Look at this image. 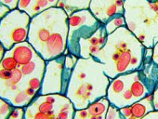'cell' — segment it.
Segmentation results:
<instances>
[{"mask_svg": "<svg viewBox=\"0 0 158 119\" xmlns=\"http://www.w3.org/2000/svg\"><path fill=\"white\" fill-rule=\"evenodd\" d=\"M145 48L125 26L108 35L105 45L93 58L104 65L105 75L113 79L120 75L141 70Z\"/></svg>", "mask_w": 158, "mask_h": 119, "instance_id": "6da1fadb", "label": "cell"}, {"mask_svg": "<svg viewBox=\"0 0 158 119\" xmlns=\"http://www.w3.org/2000/svg\"><path fill=\"white\" fill-rule=\"evenodd\" d=\"M103 68L104 65L93 57L78 58L65 94L75 110L86 109L92 102L106 97L111 79Z\"/></svg>", "mask_w": 158, "mask_h": 119, "instance_id": "7a4b0ae2", "label": "cell"}, {"mask_svg": "<svg viewBox=\"0 0 158 119\" xmlns=\"http://www.w3.org/2000/svg\"><path fill=\"white\" fill-rule=\"evenodd\" d=\"M127 28L146 47L158 43V0H125Z\"/></svg>", "mask_w": 158, "mask_h": 119, "instance_id": "3957f363", "label": "cell"}, {"mask_svg": "<svg viewBox=\"0 0 158 119\" xmlns=\"http://www.w3.org/2000/svg\"><path fill=\"white\" fill-rule=\"evenodd\" d=\"M77 60L78 57L71 53H67L46 62L39 94L65 95L73 68L74 67Z\"/></svg>", "mask_w": 158, "mask_h": 119, "instance_id": "277c9868", "label": "cell"}, {"mask_svg": "<svg viewBox=\"0 0 158 119\" xmlns=\"http://www.w3.org/2000/svg\"><path fill=\"white\" fill-rule=\"evenodd\" d=\"M101 23L89 10H83L68 16L67 49L69 53L79 58V40L90 37L101 26Z\"/></svg>", "mask_w": 158, "mask_h": 119, "instance_id": "5b68a950", "label": "cell"}, {"mask_svg": "<svg viewBox=\"0 0 158 119\" xmlns=\"http://www.w3.org/2000/svg\"><path fill=\"white\" fill-rule=\"evenodd\" d=\"M31 17L18 9L10 10L0 20V42L6 50L13 46L27 41Z\"/></svg>", "mask_w": 158, "mask_h": 119, "instance_id": "8992f818", "label": "cell"}, {"mask_svg": "<svg viewBox=\"0 0 158 119\" xmlns=\"http://www.w3.org/2000/svg\"><path fill=\"white\" fill-rule=\"evenodd\" d=\"M125 0H91L89 10L102 24L114 17L124 15Z\"/></svg>", "mask_w": 158, "mask_h": 119, "instance_id": "52a82bcc", "label": "cell"}, {"mask_svg": "<svg viewBox=\"0 0 158 119\" xmlns=\"http://www.w3.org/2000/svg\"><path fill=\"white\" fill-rule=\"evenodd\" d=\"M108 34L102 24L90 37L79 40V58L88 59L94 57L105 45Z\"/></svg>", "mask_w": 158, "mask_h": 119, "instance_id": "ba28073f", "label": "cell"}, {"mask_svg": "<svg viewBox=\"0 0 158 119\" xmlns=\"http://www.w3.org/2000/svg\"><path fill=\"white\" fill-rule=\"evenodd\" d=\"M10 51L17 62L18 67L27 64L39 55L28 41L16 44L11 49H10Z\"/></svg>", "mask_w": 158, "mask_h": 119, "instance_id": "9c48e42d", "label": "cell"}, {"mask_svg": "<svg viewBox=\"0 0 158 119\" xmlns=\"http://www.w3.org/2000/svg\"><path fill=\"white\" fill-rule=\"evenodd\" d=\"M130 107H131L132 115L137 117L138 119H141L150 112L154 111L152 94L147 95L145 98H143V99L136 101L132 105H130Z\"/></svg>", "mask_w": 158, "mask_h": 119, "instance_id": "30bf717a", "label": "cell"}, {"mask_svg": "<svg viewBox=\"0 0 158 119\" xmlns=\"http://www.w3.org/2000/svg\"><path fill=\"white\" fill-rule=\"evenodd\" d=\"M91 0H59L57 7L63 10L67 15H71L73 12L89 10Z\"/></svg>", "mask_w": 158, "mask_h": 119, "instance_id": "8fae6325", "label": "cell"}, {"mask_svg": "<svg viewBox=\"0 0 158 119\" xmlns=\"http://www.w3.org/2000/svg\"><path fill=\"white\" fill-rule=\"evenodd\" d=\"M109 106H110L109 101L107 100L106 97H103L89 104L86 109L90 115H101V114H106Z\"/></svg>", "mask_w": 158, "mask_h": 119, "instance_id": "7c38bea8", "label": "cell"}, {"mask_svg": "<svg viewBox=\"0 0 158 119\" xmlns=\"http://www.w3.org/2000/svg\"><path fill=\"white\" fill-rule=\"evenodd\" d=\"M125 26H126V20H125L124 15L114 17L104 24L106 33L108 35H110V34L114 33L115 30H117L121 27H125Z\"/></svg>", "mask_w": 158, "mask_h": 119, "instance_id": "4fadbf2b", "label": "cell"}, {"mask_svg": "<svg viewBox=\"0 0 158 119\" xmlns=\"http://www.w3.org/2000/svg\"><path fill=\"white\" fill-rule=\"evenodd\" d=\"M0 67L6 70H9V71H13L14 69L18 68L17 62L10 54V50H6L1 62H0Z\"/></svg>", "mask_w": 158, "mask_h": 119, "instance_id": "5bb4252c", "label": "cell"}, {"mask_svg": "<svg viewBox=\"0 0 158 119\" xmlns=\"http://www.w3.org/2000/svg\"><path fill=\"white\" fill-rule=\"evenodd\" d=\"M13 106L6 100L0 98V119H9Z\"/></svg>", "mask_w": 158, "mask_h": 119, "instance_id": "9a60e30c", "label": "cell"}, {"mask_svg": "<svg viewBox=\"0 0 158 119\" xmlns=\"http://www.w3.org/2000/svg\"><path fill=\"white\" fill-rule=\"evenodd\" d=\"M105 119H124V118L120 114L119 109L116 108L115 106L110 104V106L107 110V113H106Z\"/></svg>", "mask_w": 158, "mask_h": 119, "instance_id": "2e32d148", "label": "cell"}, {"mask_svg": "<svg viewBox=\"0 0 158 119\" xmlns=\"http://www.w3.org/2000/svg\"><path fill=\"white\" fill-rule=\"evenodd\" d=\"M9 119H25L24 118V108L13 107Z\"/></svg>", "mask_w": 158, "mask_h": 119, "instance_id": "e0dca14e", "label": "cell"}, {"mask_svg": "<svg viewBox=\"0 0 158 119\" xmlns=\"http://www.w3.org/2000/svg\"><path fill=\"white\" fill-rule=\"evenodd\" d=\"M33 2H34L33 0H19L17 9L21 11H26L30 8Z\"/></svg>", "mask_w": 158, "mask_h": 119, "instance_id": "ac0fdd59", "label": "cell"}, {"mask_svg": "<svg viewBox=\"0 0 158 119\" xmlns=\"http://www.w3.org/2000/svg\"><path fill=\"white\" fill-rule=\"evenodd\" d=\"M12 76V71H9L0 67V81H8Z\"/></svg>", "mask_w": 158, "mask_h": 119, "instance_id": "d6986e66", "label": "cell"}, {"mask_svg": "<svg viewBox=\"0 0 158 119\" xmlns=\"http://www.w3.org/2000/svg\"><path fill=\"white\" fill-rule=\"evenodd\" d=\"M18 1L19 0H0V2H1L2 4H4L5 6H7L10 10L17 9Z\"/></svg>", "mask_w": 158, "mask_h": 119, "instance_id": "ffe728a7", "label": "cell"}, {"mask_svg": "<svg viewBox=\"0 0 158 119\" xmlns=\"http://www.w3.org/2000/svg\"><path fill=\"white\" fill-rule=\"evenodd\" d=\"M119 113H120V114L123 116L124 119H127V117H129V116L132 115L131 107H130V106H125V107L120 108V109H119Z\"/></svg>", "mask_w": 158, "mask_h": 119, "instance_id": "44dd1931", "label": "cell"}, {"mask_svg": "<svg viewBox=\"0 0 158 119\" xmlns=\"http://www.w3.org/2000/svg\"><path fill=\"white\" fill-rule=\"evenodd\" d=\"M35 3L42 9L43 11L46 10H48V9H49V8H51L48 0H36Z\"/></svg>", "mask_w": 158, "mask_h": 119, "instance_id": "7402d4cb", "label": "cell"}, {"mask_svg": "<svg viewBox=\"0 0 158 119\" xmlns=\"http://www.w3.org/2000/svg\"><path fill=\"white\" fill-rule=\"evenodd\" d=\"M153 96V107L155 111H158V85L156 86L154 91L152 92Z\"/></svg>", "mask_w": 158, "mask_h": 119, "instance_id": "603a6c76", "label": "cell"}, {"mask_svg": "<svg viewBox=\"0 0 158 119\" xmlns=\"http://www.w3.org/2000/svg\"><path fill=\"white\" fill-rule=\"evenodd\" d=\"M141 119H158V111H155L154 110L152 112H150L149 113H147Z\"/></svg>", "mask_w": 158, "mask_h": 119, "instance_id": "cb8c5ba5", "label": "cell"}, {"mask_svg": "<svg viewBox=\"0 0 158 119\" xmlns=\"http://www.w3.org/2000/svg\"><path fill=\"white\" fill-rule=\"evenodd\" d=\"M50 7H57V4L59 2V0H48Z\"/></svg>", "mask_w": 158, "mask_h": 119, "instance_id": "d4e9b609", "label": "cell"}, {"mask_svg": "<svg viewBox=\"0 0 158 119\" xmlns=\"http://www.w3.org/2000/svg\"><path fill=\"white\" fill-rule=\"evenodd\" d=\"M127 119H138V118H137V117H135V116H133V115H131V116L127 117Z\"/></svg>", "mask_w": 158, "mask_h": 119, "instance_id": "484cf974", "label": "cell"}]
</instances>
